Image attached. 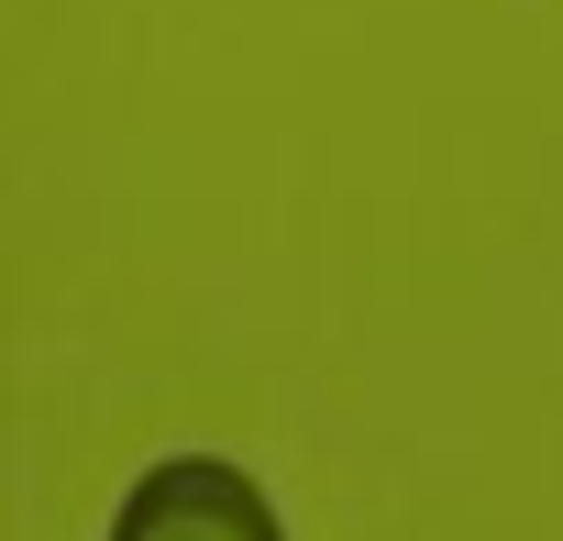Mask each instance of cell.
Listing matches in <instances>:
<instances>
[{
  "mask_svg": "<svg viewBox=\"0 0 563 541\" xmlns=\"http://www.w3.org/2000/svg\"><path fill=\"white\" fill-rule=\"evenodd\" d=\"M100 541H288V519L232 453H166L122 486Z\"/></svg>",
  "mask_w": 563,
  "mask_h": 541,
  "instance_id": "cell-1",
  "label": "cell"
}]
</instances>
